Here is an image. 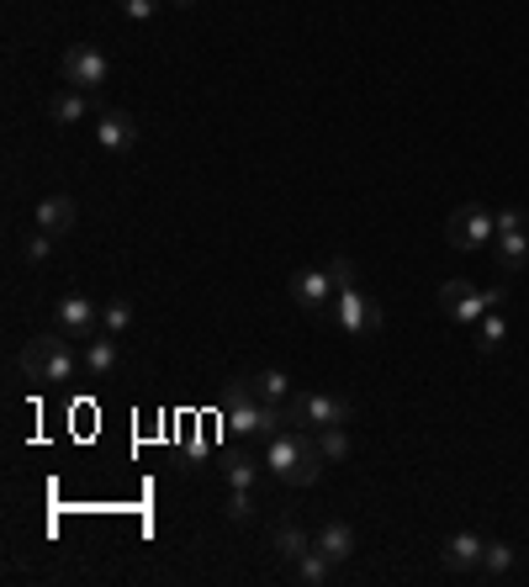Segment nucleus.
Returning <instances> with one entry per match:
<instances>
[{
    "label": "nucleus",
    "instance_id": "1",
    "mask_svg": "<svg viewBox=\"0 0 529 587\" xmlns=\"http://www.w3.org/2000/svg\"><path fill=\"white\" fill-rule=\"evenodd\" d=\"M265 471L286 482V487H313L318 476H324V450H318V434L313 429H281L265 439Z\"/></svg>",
    "mask_w": 529,
    "mask_h": 587
},
{
    "label": "nucleus",
    "instance_id": "2",
    "mask_svg": "<svg viewBox=\"0 0 529 587\" xmlns=\"http://www.w3.org/2000/svg\"><path fill=\"white\" fill-rule=\"evenodd\" d=\"M223 419H228V429L244 434V439H270V434H281L291 419H286V402H265L254 382H228L223 391Z\"/></svg>",
    "mask_w": 529,
    "mask_h": 587
},
{
    "label": "nucleus",
    "instance_id": "3",
    "mask_svg": "<svg viewBox=\"0 0 529 587\" xmlns=\"http://www.w3.org/2000/svg\"><path fill=\"white\" fill-rule=\"evenodd\" d=\"M22 371H27L33 382H48V387H70V382H75V350L64 345L59 328H53V334H38V339H27V350H22Z\"/></svg>",
    "mask_w": 529,
    "mask_h": 587
},
{
    "label": "nucleus",
    "instance_id": "4",
    "mask_svg": "<svg viewBox=\"0 0 529 587\" xmlns=\"http://www.w3.org/2000/svg\"><path fill=\"white\" fill-rule=\"evenodd\" d=\"M492 308H503V291H497V286L482 291V286H471V280H461V275L440 286V313H445L455 328H477Z\"/></svg>",
    "mask_w": 529,
    "mask_h": 587
},
{
    "label": "nucleus",
    "instance_id": "5",
    "mask_svg": "<svg viewBox=\"0 0 529 587\" xmlns=\"http://www.w3.org/2000/svg\"><path fill=\"white\" fill-rule=\"evenodd\" d=\"M324 313H328V323H333L339 334H350V339H366V334L381 328V308H376L370 291H361V280H355V286H339Z\"/></svg>",
    "mask_w": 529,
    "mask_h": 587
},
{
    "label": "nucleus",
    "instance_id": "6",
    "mask_svg": "<svg viewBox=\"0 0 529 587\" xmlns=\"http://www.w3.org/2000/svg\"><path fill=\"white\" fill-rule=\"evenodd\" d=\"M445 238H450V249L477 254V249H488L492 238H497V212H488L482 201H466V207H455L445 217Z\"/></svg>",
    "mask_w": 529,
    "mask_h": 587
},
{
    "label": "nucleus",
    "instance_id": "7",
    "mask_svg": "<svg viewBox=\"0 0 529 587\" xmlns=\"http://www.w3.org/2000/svg\"><path fill=\"white\" fill-rule=\"evenodd\" d=\"M286 419L302 424V429H328V424H350L355 408H350L344 397H333V391H291Z\"/></svg>",
    "mask_w": 529,
    "mask_h": 587
},
{
    "label": "nucleus",
    "instance_id": "8",
    "mask_svg": "<svg viewBox=\"0 0 529 587\" xmlns=\"http://www.w3.org/2000/svg\"><path fill=\"white\" fill-rule=\"evenodd\" d=\"M59 70H64V85H75L85 96H96V90L112 85V59H106L96 42H75V48L59 59Z\"/></svg>",
    "mask_w": 529,
    "mask_h": 587
},
{
    "label": "nucleus",
    "instance_id": "9",
    "mask_svg": "<svg viewBox=\"0 0 529 587\" xmlns=\"http://www.w3.org/2000/svg\"><path fill=\"white\" fill-rule=\"evenodd\" d=\"M53 328H59L64 339H90V334H101V308H96V297H85V291L59 297V302H53Z\"/></svg>",
    "mask_w": 529,
    "mask_h": 587
},
{
    "label": "nucleus",
    "instance_id": "10",
    "mask_svg": "<svg viewBox=\"0 0 529 587\" xmlns=\"http://www.w3.org/2000/svg\"><path fill=\"white\" fill-rule=\"evenodd\" d=\"M333 291H339V280L328 265H307V271L291 275V297H297V308H307V313H324L328 302H333Z\"/></svg>",
    "mask_w": 529,
    "mask_h": 587
},
{
    "label": "nucleus",
    "instance_id": "11",
    "mask_svg": "<svg viewBox=\"0 0 529 587\" xmlns=\"http://www.w3.org/2000/svg\"><path fill=\"white\" fill-rule=\"evenodd\" d=\"M482 555H488V540H482L477 529H455L445 546H440V561H445L450 572H461V577L482 572Z\"/></svg>",
    "mask_w": 529,
    "mask_h": 587
},
{
    "label": "nucleus",
    "instance_id": "12",
    "mask_svg": "<svg viewBox=\"0 0 529 587\" xmlns=\"http://www.w3.org/2000/svg\"><path fill=\"white\" fill-rule=\"evenodd\" d=\"M117 365H123V345H117V334H106V328H101V334H90V339H85L80 371L90 376V382H106Z\"/></svg>",
    "mask_w": 529,
    "mask_h": 587
},
{
    "label": "nucleus",
    "instance_id": "13",
    "mask_svg": "<svg viewBox=\"0 0 529 587\" xmlns=\"http://www.w3.org/2000/svg\"><path fill=\"white\" fill-rule=\"evenodd\" d=\"M75 223H80L75 196H42L38 207H33V228H42V234H53V238L75 234Z\"/></svg>",
    "mask_w": 529,
    "mask_h": 587
},
{
    "label": "nucleus",
    "instance_id": "14",
    "mask_svg": "<svg viewBox=\"0 0 529 587\" xmlns=\"http://www.w3.org/2000/svg\"><path fill=\"white\" fill-rule=\"evenodd\" d=\"M96 143H101L106 154H127V149L138 143V122L127 117V112H101V117H96Z\"/></svg>",
    "mask_w": 529,
    "mask_h": 587
},
{
    "label": "nucleus",
    "instance_id": "15",
    "mask_svg": "<svg viewBox=\"0 0 529 587\" xmlns=\"http://www.w3.org/2000/svg\"><path fill=\"white\" fill-rule=\"evenodd\" d=\"M313 546H318L328 561L339 566V561H350V555L361 550V535H355V524H344V519H328L324 529L313 535Z\"/></svg>",
    "mask_w": 529,
    "mask_h": 587
},
{
    "label": "nucleus",
    "instance_id": "16",
    "mask_svg": "<svg viewBox=\"0 0 529 587\" xmlns=\"http://www.w3.org/2000/svg\"><path fill=\"white\" fill-rule=\"evenodd\" d=\"M48 117L59 122V127H80V122L101 117V112L90 107V96H85V90H75V85H70V90H59V96L48 101Z\"/></svg>",
    "mask_w": 529,
    "mask_h": 587
},
{
    "label": "nucleus",
    "instance_id": "17",
    "mask_svg": "<svg viewBox=\"0 0 529 587\" xmlns=\"http://www.w3.org/2000/svg\"><path fill=\"white\" fill-rule=\"evenodd\" d=\"M270 550H276V561H286V566H291V561H302V555L313 550V535H307L302 524H291V519H286V524H276V529H270Z\"/></svg>",
    "mask_w": 529,
    "mask_h": 587
},
{
    "label": "nucleus",
    "instance_id": "18",
    "mask_svg": "<svg viewBox=\"0 0 529 587\" xmlns=\"http://www.w3.org/2000/svg\"><path fill=\"white\" fill-rule=\"evenodd\" d=\"M497 271H525V260H529V228H503L497 234Z\"/></svg>",
    "mask_w": 529,
    "mask_h": 587
},
{
    "label": "nucleus",
    "instance_id": "19",
    "mask_svg": "<svg viewBox=\"0 0 529 587\" xmlns=\"http://www.w3.org/2000/svg\"><path fill=\"white\" fill-rule=\"evenodd\" d=\"M133 323H138L133 297H112V302L101 308V328H106V334H117V339H127V334H133Z\"/></svg>",
    "mask_w": 529,
    "mask_h": 587
},
{
    "label": "nucleus",
    "instance_id": "20",
    "mask_svg": "<svg viewBox=\"0 0 529 587\" xmlns=\"http://www.w3.org/2000/svg\"><path fill=\"white\" fill-rule=\"evenodd\" d=\"M328 572H333V561H328V555H324L318 546L307 550L302 561H291V577H297L302 587H324V583H328Z\"/></svg>",
    "mask_w": 529,
    "mask_h": 587
},
{
    "label": "nucleus",
    "instance_id": "21",
    "mask_svg": "<svg viewBox=\"0 0 529 587\" xmlns=\"http://www.w3.org/2000/svg\"><path fill=\"white\" fill-rule=\"evenodd\" d=\"M260 476H265V461H228V466H223L228 492H254V487H260Z\"/></svg>",
    "mask_w": 529,
    "mask_h": 587
},
{
    "label": "nucleus",
    "instance_id": "22",
    "mask_svg": "<svg viewBox=\"0 0 529 587\" xmlns=\"http://www.w3.org/2000/svg\"><path fill=\"white\" fill-rule=\"evenodd\" d=\"M313 434H318V450H324L328 466L350 461V429H344V424H328V429H313Z\"/></svg>",
    "mask_w": 529,
    "mask_h": 587
},
{
    "label": "nucleus",
    "instance_id": "23",
    "mask_svg": "<svg viewBox=\"0 0 529 587\" xmlns=\"http://www.w3.org/2000/svg\"><path fill=\"white\" fill-rule=\"evenodd\" d=\"M471 334H477V350H482V354H492V350H497V345L508 339V323H503V308H492V313L482 317V323H477Z\"/></svg>",
    "mask_w": 529,
    "mask_h": 587
},
{
    "label": "nucleus",
    "instance_id": "24",
    "mask_svg": "<svg viewBox=\"0 0 529 587\" xmlns=\"http://www.w3.org/2000/svg\"><path fill=\"white\" fill-rule=\"evenodd\" d=\"M249 382H254V391H260L265 402H291V376H286V371H254Z\"/></svg>",
    "mask_w": 529,
    "mask_h": 587
},
{
    "label": "nucleus",
    "instance_id": "25",
    "mask_svg": "<svg viewBox=\"0 0 529 587\" xmlns=\"http://www.w3.org/2000/svg\"><path fill=\"white\" fill-rule=\"evenodd\" d=\"M519 566V550L514 546H503V540H488V555H482V572L488 577H508Z\"/></svg>",
    "mask_w": 529,
    "mask_h": 587
},
{
    "label": "nucleus",
    "instance_id": "26",
    "mask_svg": "<svg viewBox=\"0 0 529 587\" xmlns=\"http://www.w3.org/2000/svg\"><path fill=\"white\" fill-rule=\"evenodd\" d=\"M22 254H27V260H33V265H42V260H48V254H53V234H27L22 238Z\"/></svg>",
    "mask_w": 529,
    "mask_h": 587
},
{
    "label": "nucleus",
    "instance_id": "27",
    "mask_svg": "<svg viewBox=\"0 0 529 587\" xmlns=\"http://www.w3.org/2000/svg\"><path fill=\"white\" fill-rule=\"evenodd\" d=\"M254 509H260V503H254V492H228V519H234V524H249Z\"/></svg>",
    "mask_w": 529,
    "mask_h": 587
},
{
    "label": "nucleus",
    "instance_id": "28",
    "mask_svg": "<svg viewBox=\"0 0 529 587\" xmlns=\"http://www.w3.org/2000/svg\"><path fill=\"white\" fill-rule=\"evenodd\" d=\"M117 5H123L127 22H154L160 16V0H117Z\"/></svg>",
    "mask_w": 529,
    "mask_h": 587
},
{
    "label": "nucleus",
    "instance_id": "29",
    "mask_svg": "<svg viewBox=\"0 0 529 587\" xmlns=\"http://www.w3.org/2000/svg\"><path fill=\"white\" fill-rule=\"evenodd\" d=\"M503 228H529V212L525 207H503V212H497V234H503Z\"/></svg>",
    "mask_w": 529,
    "mask_h": 587
},
{
    "label": "nucleus",
    "instance_id": "30",
    "mask_svg": "<svg viewBox=\"0 0 529 587\" xmlns=\"http://www.w3.org/2000/svg\"><path fill=\"white\" fill-rule=\"evenodd\" d=\"M328 271H333L339 286H355V260H344V254H339V260H328Z\"/></svg>",
    "mask_w": 529,
    "mask_h": 587
},
{
    "label": "nucleus",
    "instance_id": "31",
    "mask_svg": "<svg viewBox=\"0 0 529 587\" xmlns=\"http://www.w3.org/2000/svg\"><path fill=\"white\" fill-rule=\"evenodd\" d=\"M169 5H197V0H169Z\"/></svg>",
    "mask_w": 529,
    "mask_h": 587
}]
</instances>
